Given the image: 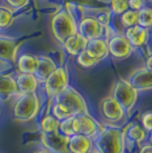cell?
<instances>
[{"label": "cell", "instance_id": "cell-9", "mask_svg": "<svg viewBox=\"0 0 152 153\" xmlns=\"http://www.w3.org/2000/svg\"><path fill=\"white\" fill-rule=\"evenodd\" d=\"M109 54H111L114 58L122 59L127 58L133 53V47L125 38V36H113L108 40Z\"/></svg>", "mask_w": 152, "mask_h": 153}, {"label": "cell", "instance_id": "cell-10", "mask_svg": "<svg viewBox=\"0 0 152 153\" xmlns=\"http://www.w3.org/2000/svg\"><path fill=\"white\" fill-rule=\"evenodd\" d=\"M101 112L104 119L110 122L121 121L126 113L112 96H109L101 102Z\"/></svg>", "mask_w": 152, "mask_h": 153}, {"label": "cell", "instance_id": "cell-7", "mask_svg": "<svg viewBox=\"0 0 152 153\" xmlns=\"http://www.w3.org/2000/svg\"><path fill=\"white\" fill-rule=\"evenodd\" d=\"M72 129L75 135H83L92 138L97 135L98 125L88 113H81L72 117Z\"/></svg>", "mask_w": 152, "mask_h": 153}, {"label": "cell", "instance_id": "cell-22", "mask_svg": "<svg viewBox=\"0 0 152 153\" xmlns=\"http://www.w3.org/2000/svg\"><path fill=\"white\" fill-rule=\"evenodd\" d=\"M40 128L45 134H51V133H57L60 129V121L56 118H54L51 114L45 115L40 121Z\"/></svg>", "mask_w": 152, "mask_h": 153}, {"label": "cell", "instance_id": "cell-2", "mask_svg": "<svg viewBox=\"0 0 152 153\" xmlns=\"http://www.w3.org/2000/svg\"><path fill=\"white\" fill-rule=\"evenodd\" d=\"M125 145L122 133L117 128H107L96 138L98 153H124Z\"/></svg>", "mask_w": 152, "mask_h": 153}, {"label": "cell", "instance_id": "cell-30", "mask_svg": "<svg viewBox=\"0 0 152 153\" xmlns=\"http://www.w3.org/2000/svg\"><path fill=\"white\" fill-rule=\"evenodd\" d=\"M142 126L143 129L146 131V134H149L152 129V113L150 111H148L145 113L142 114Z\"/></svg>", "mask_w": 152, "mask_h": 153}, {"label": "cell", "instance_id": "cell-4", "mask_svg": "<svg viewBox=\"0 0 152 153\" xmlns=\"http://www.w3.org/2000/svg\"><path fill=\"white\" fill-rule=\"evenodd\" d=\"M54 98L56 103H60L68 108L72 117L81 114V113H87V106H86L85 100L72 87H68Z\"/></svg>", "mask_w": 152, "mask_h": 153}, {"label": "cell", "instance_id": "cell-12", "mask_svg": "<svg viewBox=\"0 0 152 153\" xmlns=\"http://www.w3.org/2000/svg\"><path fill=\"white\" fill-rule=\"evenodd\" d=\"M151 71H149L145 68L139 69L130 76L128 82L134 89L139 91H146L151 89Z\"/></svg>", "mask_w": 152, "mask_h": 153}, {"label": "cell", "instance_id": "cell-16", "mask_svg": "<svg viewBox=\"0 0 152 153\" xmlns=\"http://www.w3.org/2000/svg\"><path fill=\"white\" fill-rule=\"evenodd\" d=\"M56 64L55 62L48 56H38V66L37 70L33 73V76H36V79L38 80V82H45V80L49 76L53 71L56 69Z\"/></svg>", "mask_w": 152, "mask_h": 153}, {"label": "cell", "instance_id": "cell-28", "mask_svg": "<svg viewBox=\"0 0 152 153\" xmlns=\"http://www.w3.org/2000/svg\"><path fill=\"white\" fill-rule=\"evenodd\" d=\"M12 55H13L12 41H9L8 39L0 38V57L10 58Z\"/></svg>", "mask_w": 152, "mask_h": 153}, {"label": "cell", "instance_id": "cell-18", "mask_svg": "<svg viewBox=\"0 0 152 153\" xmlns=\"http://www.w3.org/2000/svg\"><path fill=\"white\" fill-rule=\"evenodd\" d=\"M87 41H88L87 39H85L81 34H79L77 32L76 34L71 36L70 38H68L64 41L63 46L68 54L72 55V56H78L80 53L85 51Z\"/></svg>", "mask_w": 152, "mask_h": 153}, {"label": "cell", "instance_id": "cell-31", "mask_svg": "<svg viewBox=\"0 0 152 153\" xmlns=\"http://www.w3.org/2000/svg\"><path fill=\"white\" fill-rule=\"evenodd\" d=\"M127 5H128V9L139 12L143 7H145V1L144 0H127Z\"/></svg>", "mask_w": 152, "mask_h": 153}, {"label": "cell", "instance_id": "cell-25", "mask_svg": "<svg viewBox=\"0 0 152 153\" xmlns=\"http://www.w3.org/2000/svg\"><path fill=\"white\" fill-rule=\"evenodd\" d=\"M13 10L8 7L0 6V29H6L12 24Z\"/></svg>", "mask_w": 152, "mask_h": 153}, {"label": "cell", "instance_id": "cell-33", "mask_svg": "<svg viewBox=\"0 0 152 153\" xmlns=\"http://www.w3.org/2000/svg\"><path fill=\"white\" fill-rule=\"evenodd\" d=\"M97 21L100 22V24H101L102 26H108L109 23H110V14L109 13L101 14V15L97 17Z\"/></svg>", "mask_w": 152, "mask_h": 153}, {"label": "cell", "instance_id": "cell-20", "mask_svg": "<svg viewBox=\"0 0 152 153\" xmlns=\"http://www.w3.org/2000/svg\"><path fill=\"white\" fill-rule=\"evenodd\" d=\"M124 136V140L126 142H132V143H141L145 140L146 131L141 127L137 123H130L128 127L126 128V130L122 133Z\"/></svg>", "mask_w": 152, "mask_h": 153}, {"label": "cell", "instance_id": "cell-24", "mask_svg": "<svg viewBox=\"0 0 152 153\" xmlns=\"http://www.w3.org/2000/svg\"><path fill=\"white\" fill-rule=\"evenodd\" d=\"M137 19H139L137 12H134V10H130V9H128V10H126L125 13H122L120 15L121 24L124 26H126L127 29L137 25Z\"/></svg>", "mask_w": 152, "mask_h": 153}, {"label": "cell", "instance_id": "cell-26", "mask_svg": "<svg viewBox=\"0 0 152 153\" xmlns=\"http://www.w3.org/2000/svg\"><path fill=\"white\" fill-rule=\"evenodd\" d=\"M76 57H77V63H78V65H80L81 68H86V69L87 68H93V66H95L96 64L98 63L97 59L90 57L86 51L80 53Z\"/></svg>", "mask_w": 152, "mask_h": 153}, {"label": "cell", "instance_id": "cell-21", "mask_svg": "<svg viewBox=\"0 0 152 153\" xmlns=\"http://www.w3.org/2000/svg\"><path fill=\"white\" fill-rule=\"evenodd\" d=\"M17 94L19 90L15 79L9 76H0V97L7 98Z\"/></svg>", "mask_w": 152, "mask_h": 153}, {"label": "cell", "instance_id": "cell-34", "mask_svg": "<svg viewBox=\"0 0 152 153\" xmlns=\"http://www.w3.org/2000/svg\"><path fill=\"white\" fill-rule=\"evenodd\" d=\"M139 153H152V149L150 144H146L139 150Z\"/></svg>", "mask_w": 152, "mask_h": 153}, {"label": "cell", "instance_id": "cell-17", "mask_svg": "<svg viewBox=\"0 0 152 153\" xmlns=\"http://www.w3.org/2000/svg\"><path fill=\"white\" fill-rule=\"evenodd\" d=\"M15 82L17 86L19 94H31L36 93L38 88V80L33 74H28V73H19Z\"/></svg>", "mask_w": 152, "mask_h": 153}, {"label": "cell", "instance_id": "cell-6", "mask_svg": "<svg viewBox=\"0 0 152 153\" xmlns=\"http://www.w3.org/2000/svg\"><path fill=\"white\" fill-rule=\"evenodd\" d=\"M68 87H69V74L68 70L64 66L56 68L45 80L46 94L51 98L56 97Z\"/></svg>", "mask_w": 152, "mask_h": 153}, {"label": "cell", "instance_id": "cell-13", "mask_svg": "<svg viewBox=\"0 0 152 153\" xmlns=\"http://www.w3.org/2000/svg\"><path fill=\"white\" fill-rule=\"evenodd\" d=\"M85 51L90 57L95 58L100 62L102 59L107 58V56L109 55L108 40L103 38H96L88 40L86 48H85Z\"/></svg>", "mask_w": 152, "mask_h": 153}, {"label": "cell", "instance_id": "cell-15", "mask_svg": "<svg viewBox=\"0 0 152 153\" xmlns=\"http://www.w3.org/2000/svg\"><path fill=\"white\" fill-rule=\"evenodd\" d=\"M68 149L70 153H90L93 150V140L83 135H73L69 137Z\"/></svg>", "mask_w": 152, "mask_h": 153}, {"label": "cell", "instance_id": "cell-23", "mask_svg": "<svg viewBox=\"0 0 152 153\" xmlns=\"http://www.w3.org/2000/svg\"><path fill=\"white\" fill-rule=\"evenodd\" d=\"M137 25L144 29H149L152 24V10L150 7H143L137 12Z\"/></svg>", "mask_w": 152, "mask_h": 153}, {"label": "cell", "instance_id": "cell-14", "mask_svg": "<svg viewBox=\"0 0 152 153\" xmlns=\"http://www.w3.org/2000/svg\"><path fill=\"white\" fill-rule=\"evenodd\" d=\"M125 38L133 48L142 47L149 40V29H144L139 25L128 27L125 32Z\"/></svg>", "mask_w": 152, "mask_h": 153}, {"label": "cell", "instance_id": "cell-3", "mask_svg": "<svg viewBox=\"0 0 152 153\" xmlns=\"http://www.w3.org/2000/svg\"><path fill=\"white\" fill-rule=\"evenodd\" d=\"M40 102L36 93L19 94L13 108L14 118L19 121H29L38 114Z\"/></svg>", "mask_w": 152, "mask_h": 153}, {"label": "cell", "instance_id": "cell-29", "mask_svg": "<svg viewBox=\"0 0 152 153\" xmlns=\"http://www.w3.org/2000/svg\"><path fill=\"white\" fill-rule=\"evenodd\" d=\"M58 133H61L62 135L66 136V137H71L73 136V129H72V118L65 119L60 121V129Z\"/></svg>", "mask_w": 152, "mask_h": 153}, {"label": "cell", "instance_id": "cell-1", "mask_svg": "<svg viewBox=\"0 0 152 153\" xmlns=\"http://www.w3.org/2000/svg\"><path fill=\"white\" fill-rule=\"evenodd\" d=\"M51 32L58 42L63 44L71 36L78 32V25L72 14L68 10H61L51 19Z\"/></svg>", "mask_w": 152, "mask_h": 153}, {"label": "cell", "instance_id": "cell-36", "mask_svg": "<svg viewBox=\"0 0 152 153\" xmlns=\"http://www.w3.org/2000/svg\"><path fill=\"white\" fill-rule=\"evenodd\" d=\"M37 153H47V152H46V151L44 150V151H39V152H37Z\"/></svg>", "mask_w": 152, "mask_h": 153}, {"label": "cell", "instance_id": "cell-8", "mask_svg": "<svg viewBox=\"0 0 152 153\" xmlns=\"http://www.w3.org/2000/svg\"><path fill=\"white\" fill-rule=\"evenodd\" d=\"M41 140L46 149L51 153H70L68 149L69 137L64 136L61 133H51L41 135Z\"/></svg>", "mask_w": 152, "mask_h": 153}, {"label": "cell", "instance_id": "cell-35", "mask_svg": "<svg viewBox=\"0 0 152 153\" xmlns=\"http://www.w3.org/2000/svg\"><path fill=\"white\" fill-rule=\"evenodd\" d=\"M151 59H152L151 55H149V56H148V59H146V68H145V69H148L149 71H151Z\"/></svg>", "mask_w": 152, "mask_h": 153}, {"label": "cell", "instance_id": "cell-19", "mask_svg": "<svg viewBox=\"0 0 152 153\" xmlns=\"http://www.w3.org/2000/svg\"><path fill=\"white\" fill-rule=\"evenodd\" d=\"M38 66V56L32 54H24L17 59V68L19 73L33 74Z\"/></svg>", "mask_w": 152, "mask_h": 153}, {"label": "cell", "instance_id": "cell-5", "mask_svg": "<svg viewBox=\"0 0 152 153\" xmlns=\"http://www.w3.org/2000/svg\"><path fill=\"white\" fill-rule=\"evenodd\" d=\"M112 97L124 108L125 112L130 111L137 101V91L129 85L127 80H118L112 90Z\"/></svg>", "mask_w": 152, "mask_h": 153}, {"label": "cell", "instance_id": "cell-11", "mask_svg": "<svg viewBox=\"0 0 152 153\" xmlns=\"http://www.w3.org/2000/svg\"><path fill=\"white\" fill-rule=\"evenodd\" d=\"M78 33L81 34L87 40L101 38V36L103 34V26L100 24L96 17L88 16L81 19L78 26Z\"/></svg>", "mask_w": 152, "mask_h": 153}, {"label": "cell", "instance_id": "cell-32", "mask_svg": "<svg viewBox=\"0 0 152 153\" xmlns=\"http://www.w3.org/2000/svg\"><path fill=\"white\" fill-rule=\"evenodd\" d=\"M6 1L13 9H19L22 7L26 6L30 0H6Z\"/></svg>", "mask_w": 152, "mask_h": 153}, {"label": "cell", "instance_id": "cell-27", "mask_svg": "<svg viewBox=\"0 0 152 153\" xmlns=\"http://www.w3.org/2000/svg\"><path fill=\"white\" fill-rule=\"evenodd\" d=\"M110 8L115 15H121L128 10L127 0H110Z\"/></svg>", "mask_w": 152, "mask_h": 153}]
</instances>
